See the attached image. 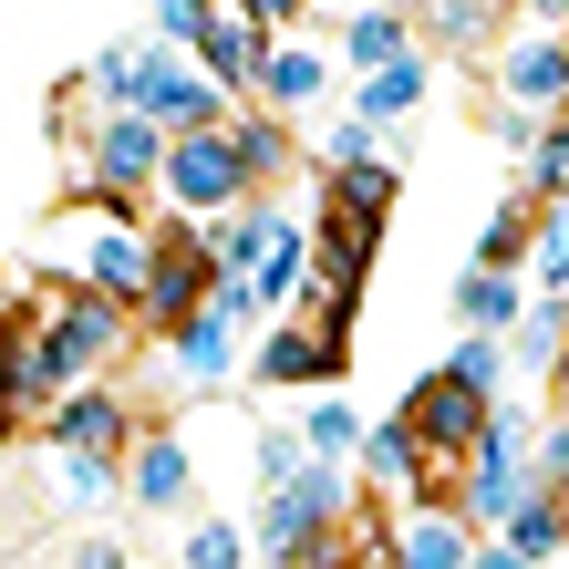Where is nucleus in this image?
<instances>
[{"instance_id": "1", "label": "nucleus", "mask_w": 569, "mask_h": 569, "mask_svg": "<svg viewBox=\"0 0 569 569\" xmlns=\"http://www.w3.org/2000/svg\"><path fill=\"white\" fill-rule=\"evenodd\" d=\"M393 425H405V446H415V477L446 497V487H456V466L487 446V393H466L456 373H435V383H415V405L393 415Z\"/></svg>"}, {"instance_id": "2", "label": "nucleus", "mask_w": 569, "mask_h": 569, "mask_svg": "<svg viewBox=\"0 0 569 569\" xmlns=\"http://www.w3.org/2000/svg\"><path fill=\"white\" fill-rule=\"evenodd\" d=\"M62 383H73V362L52 352L42 311H11V321H0V415H31V405H52Z\"/></svg>"}, {"instance_id": "3", "label": "nucleus", "mask_w": 569, "mask_h": 569, "mask_svg": "<svg viewBox=\"0 0 569 569\" xmlns=\"http://www.w3.org/2000/svg\"><path fill=\"white\" fill-rule=\"evenodd\" d=\"M73 280H83L93 300H136V290L156 280V249H146L124 218H83V228H73Z\"/></svg>"}, {"instance_id": "4", "label": "nucleus", "mask_w": 569, "mask_h": 569, "mask_svg": "<svg viewBox=\"0 0 569 569\" xmlns=\"http://www.w3.org/2000/svg\"><path fill=\"white\" fill-rule=\"evenodd\" d=\"M42 331H52V352L73 362V373H93L104 352H124V300H93V290L42 300Z\"/></svg>"}, {"instance_id": "5", "label": "nucleus", "mask_w": 569, "mask_h": 569, "mask_svg": "<svg viewBox=\"0 0 569 569\" xmlns=\"http://www.w3.org/2000/svg\"><path fill=\"white\" fill-rule=\"evenodd\" d=\"M249 177H239V146L228 136H187V146H166V197L177 208H228Z\"/></svg>"}, {"instance_id": "6", "label": "nucleus", "mask_w": 569, "mask_h": 569, "mask_svg": "<svg viewBox=\"0 0 569 569\" xmlns=\"http://www.w3.org/2000/svg\"><path fill=\"white\" fill-rule=\"evenodd\" d=\"M218 280H228V270H218V259L197 249V239H166V249H156V280H146V300H156V311L187 331V321L218 300Z\"/></svg>"}, {"instance_id": "7", "label": "nucleus", "mask_w": 569, "mask_h": 569, "mask_svg": "<svg viewBox=\"0 0 569 569\" xmlns=\"http://www.w3.org/2000/svg\"><path fill=\"white\" fill-rule=\"evenodd\" d=\"M331 362H342V342H331V331H311V321H280L270 342H259V373H270V383H321Z\"/></svg>"}, {"instance_id": "8", "label": "nucleus", "mask_w": 569, "mask_h": 569, "mask_svg": "<svg viewBox=\"0 0 569 569\" xmlns=\"http://www.w3.org/2000/svg\"><path fill=\"white\" fill-rule=\"evenodd\" d=\"M52 446L62 456H114L124 446V405H114V393H73V405L52 415Z\"/></svg>"}, {"instance_id": "9", "label": "nucleus", "mask_w": 569, "mask_h": 569, "mask_svg": "<svg viewBox=\"0 0 569 569\" xmlns=\"http://www.w3.org/2000/svg\"><path fill=\"white\" fill-rule=\"evenodd\" d=\"M146 114H156V124H197V136H208V114H218V83H208V73H177V62H156V83H146Z\"/></svg>"}, {"instance_id": "10", "label": "nucleus", "mask_w": 569, "mask_h": 569, "mask_svg": "<svg viewBox=\"0 0 569 569\" xmlns=\"http://www.w3.org/2000/svg\"><path fill=\"white\" fill-rule=\"evenodd\" d=\"M393 569H477V559H466V528H456L446 508H415V528H405V549H393Z\"/></svg>"}, {"instance_id": "11", "label": "nucleus", "mask_w": 569, "mask_h": 569, "mask_svg": "<svg viewBox=\"0 0 569 569\" xmlns=\"http://www.w3.org/2000/svg\"><path fill=\"white\" fill-rule=\"evenodd\" d=\"M197 52H208L218 73H249V62H270V42H259V11H208V21H197Z\"/></svg>"}, {"instance_id": "12", "label": "nucleus", "mask_w": 569, "mask_h": 569, "mask_svg": "<svg viewBox=\"0 0 569 569\" xmlns=\"http://www.w3.org/2000/svg\"><path fill=\"white\" fill-rule=\"evenodd\" d=\"M331 208H342L352 239H373V218L393 208V166H352V177H331Z\"/></svg>"}, {"instance_id": "13", "label": "nucleus", "mask_w": 569, "mask_h": 569, "mask_svg": "<svg viewBox=\"0 0 569 569\" xmlns=\"http://www.w3.org/2000/svg\"><path fill=\"white\" fill-rule=\"evenodd\" d=\"M342 52L362 62V73H393V62H405V11H352Z\"/></svg>"}, {"instance_id": "14", "label": "nucleus", "mask_w": 569, "mask_h": 569, "mask_svg": "<svg viewBox=\"0 0 569 569\" xmlns=\"http://www.w3.org/2000/svg\"><path fill=\"white\" fill-rule=\"evenodd\" d=\"M259 83H270V104H311V93H321V52L311 42H270Z\"/></svg>"}, {"instance_id": "15", "label": "nucleus", "mask_w": 569, "mask_h": 569, "mask_svg": "<svg viewBox=\"0 0 569 569\" xmlns=\"http://www.w3.org/2000/svg\"><path fill=\"white\" fill-rule=\"evenodd\" d=\"M146 166H166V156H156V124H104V146H93V177L114 187V177H146Z\"/></svg>"}, {"instance_id": "16", "label": "nucleus", "mask_w": 569, "mask_h": 569, "mask_svg": "<svg viewBox=\"0 0 569 569\" xmlns=\"http://www.w3.org/2000/svg\"><path fill=\"white\" fill-rule=\"evenodd\" d=\"M177 373H197V383L228 373V321H218V311H197V321L177 331Z\"/></svg>"}, {"instance_id": "17", "label": "nucleus", "mask_w": 569, "mask_h": 569, "mask_svg": "<svg viewBox=\"0 0 569 569\" xmlns=\"http://www.w3.org/2000/svg\"><path fill=\"white\" fill-rule=\"evenodd\" d=\"M508 83H518V93H539V104H559V93H569V52H559V42H518Z\"/></svg>"}, {"instance_id": "18", "label": "nucleus", "mask_w": 569, "mask_h": 569, "mask_svg": "<svg viewBox=\"0 0 569 569\" xmlns=\"http://www.w3.org/2000/svg\"><path fill=\"white\" fill-rule=\"evenodd\" d=\"M415 93H425V62H393V73H373V83H362V124L415 114Z\"/></svg>"}, {"instance_id": "19", "label": "nucleus", "mask_w": 569, "mask_h": 569, "mask_svg": "<svg viewBox=\"0 0 569 569\" xmlns=\"http://www.w3.org/2000/svg\"><path fill=\"white\" fill-rule=\"evenodd\" d=\"M177 487H187V446H177V435H156V446L136 456V497H156V508H166Z\"/></svg>"}, {"instance_id": "20", "label": "nucleus", "mask_w": 569, "mask_h": 569, "mask_svg": "<svg viewBox=\"0 0 569 569\" xmlns=\"http://www.w3.org/2000/svg\"><path fill=\"white\" fill-rule=\"evenodd\" d=\"M508 549L518 559H549L559 549V508H549V497H518V508H508Z\"/></svg>"}, {"instance_id": "21", "label": "nucleus", "mask_w": 569, "mask_h": 569, "mask_svg": "<svg viewBox=\"0 0 569 569\" xmlns=\"http://www.w3.org/2000/svg\"><path fill=\"white\" fill-rule=\"evenodd\" d=\"M466 321H477V331L487 321H518V280L508 270H466Z\"/></svg>"}, {"instance_id": "22", "label": "nucleus", "mask_w": 569, "mask_h": 569, "mask_svg": "<svg viewBox=\"0 0 569 569\" xmlns=\"http://www.w3.org/2000/svg\"><path fill=\"white\" fill-rule=\"evenodd\" d=\"M300 446H311V456H352V446H362V425H352L342 405H321L311 425H300Z\"/></svg>"}, {"instance_id": "23", "label": "nucleus", "mask_w": 569, "mask_h": 569, "mask_svg": "<svg viewBox=\"0 0 569 569\" xmlns=\"http://www.w3.org/2000/svg\"><path fill=\"white\" fill-rule=\"evenodd\" d=\"M446 373H456L466 393H487V383H497V342H487V331H466V342H456V362H446Z\"/></svg>"}, {"instance_id": "24", "label": "nucleus", "mask_w": 569, "mask_h": 569, "mask_svg": "<svg viewBox=\"0 0 569 569\" xmlns=\"http://www.w3.org/2000/svg\"><path fill=\"white\" fill-rule=\"evenodd\" d=\"M104 487H114V466H104V456H62V497H73V508H93Z\"/></svg>"}, {"instance_id": "25", "label": "nucleus", "mask_w": 569, "mask_h": 569, "mask_svg": "<svg viewBox=\"0 0 569 569\" xmlns=\"http://www.w3.org/2000/svg\"><path fill=\"white\" fill-rule=\"evenodd\" d=\"M228 146H239V177H270L280 166V124H239Z\"/></svg>"}, {"instance_id": "26", "label": "nucleus", "mask_w": 569, "mask_h": 569, "mask_svg": "<svg viewBox=\"0 0 569 569\" xmlns=\"http://www.w3.org/2000/svg\"><path fill=\"white\" fill-rule=\"evenodd\" d=\"M187 569H239V539H228V528H197V539H187Z\"/></svg>"}, {"instance_id": "27", "label": "nucleus", "mask_w": 569, "mask_h": 569, "mask_svg": "<svg viewBox=\"0 0 569 569\" xmlns=\"http://www.w3.org/2000/svg\"><path fill=\"white\" fill-rule=\"evenodd\" d=\"M539 290H549V300H559V290H569V218H559V228H549V249H539Z\"/></svg>"}, {"instance_id": "28", "label": "nucleus", "mask_w": 569, "mask_h": 569, "mask_svg": "<svg viewBox=\"0 0 569 569\" xmlns=\"http://www.w3.org/2000/svg\"><path fill=\"white\" fill-rule=\"evenodd\" d=\"M539 187L569 197V136H539Z\"/></svg>"}, {"instance_id": "29", "label": "nucleus", "mask_w": 569, "mask_h": 569, "mask_svg": "<svg viewBox=\"0 0 569 569\" xmlns=\"http://www.w3.org/2000/svg\"><path fill=\"white\" fill-rule=\"evenodd\" d=\"M477 569H528V559H518V549H487V559H477Z\"/></svg>"}, {"instance_id": "30", "label": "nucleus", "mask_w": 569, "mask_h": 569, "mask_svg": "<svg viewBox=\"0 0 569 569\" xmlns=\"http://www.w3.org/2000/svg\"><path fill=\"white\" fill-rule=\"evenodd\" d=\"M352 569H393V559H383V549H362V559H352Z\"/></svg>"}, {"instance_id": "31", "label": "nucleus", "mask_w": 569, "mask_h": 569, "mask_svg": "<svg viewBox=\"0 0 569 569\" xmlns=\"http://www.w3.org/2000/svg\"><path fill=\"white\" fill-rule=\"evenodd\" d=\"M559 393H569V352H559Z\"/></svg>"}]
</instances>
